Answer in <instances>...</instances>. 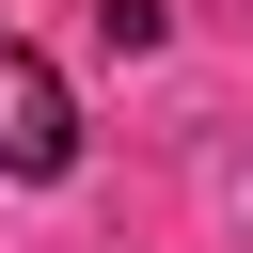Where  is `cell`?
I'll use <instances>...</instances> for the list:
<instances>
[{
  "mask_svg": "<svg viewBox=\"0 0 253 253\" xmlns=\"http://www.w3.org/2000/svg\"><path fill=\"white\" fill-rule=\"evenodd\" d=\"M63 158H79V95H63V63H47V47H16V32H0V174H16V190H47Z\"/></svg>",
  "mask_w": 253,
  "mask_h": 253,
  "instance_id": "cell-1",
  "label": "cell"
}]
</instances>
